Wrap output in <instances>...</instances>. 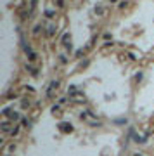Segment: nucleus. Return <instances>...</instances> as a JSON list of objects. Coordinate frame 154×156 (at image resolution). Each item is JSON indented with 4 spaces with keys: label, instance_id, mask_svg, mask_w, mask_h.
Returning <instances> with one entry per match:
<instances>
[{
    "label": "nucleus",
    "instance_id": "f257e3e1",
    "mask_svg": "<svg viewBox=\"0 0 154 156\" xmlns=\"http://www.w3.org/2000/svg\"><path fill=\"white\" fill-rule=\"evenodd\" d=\"M61 128H62V130H71V125H68V123H62V125H61Z\"/></svg>",
    "mask_w": 154,
    "mask_h": 156
},
{
    "label": "nucleus",
    "instance_id": "f03ea898",
    "mask_svg": "<svg viewBox=\"0 0 154 156\" xmlns=\"http://www.w3.org/2000/svg\"><path fill=\"white\" fill-rule=\"evenodd\" d=\"M135 156H142V154H135Z\"/></svg>",
    "mask_w": 154,
    "mask_h": 156
}]
</instances>
